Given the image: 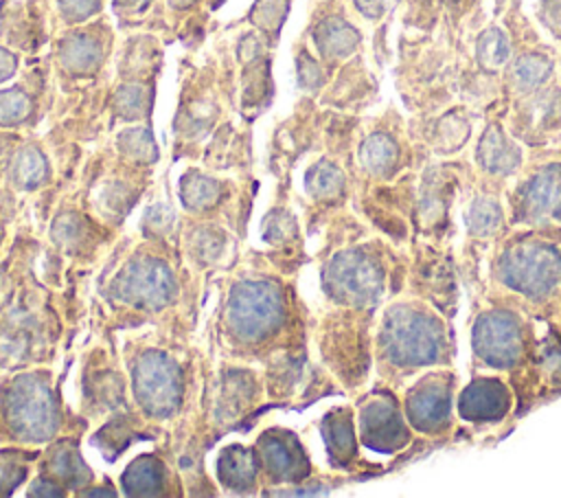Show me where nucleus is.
I'll use <instances>...</instances> for the list:
<instances>
[{"instance_id":"obj_3","label":"nucleus","mask_w":561,"mask_h":498,"mask_svg":"<svg viewBox=\"0 0 561 498\" xmlns=\"http://www.w3.org/2000/svg\"><path fill=\"white\" fill-rule=\"evenodd\" d=\"M473 344L489 366H513L524 351L522 325L513 314H486L476 325Z\"/></svg>"},{"instance_id":"obj_10","label":"nucleus","mask_w":561,"mask_h":498,"mask_svg":"<svg viewBox=\"0 0 561 498\" xmlns=\"http://www.w3.org/2000/svg\"><path fill=\"white\" fill-rule=\"evenodd\" d=\"M480 158L489 169H497L500 165L504 169H511L515 162V151L511 149V145H506L497 129H491L480 147Z\"/></svg>"},{"instance_id":"obj_16","label":"nucleus","mask_w":561,"mask_h":498,"mask_svg":"<svg viewBox=\"0 0 561 498\" xmlns=\"http://www.w3.org/2000/svg\"><path fill=\"white\" fill-rule=\"evenodd\" d=\"M149 4V0H114V7L121 11H140Z\"/></svg>"},{"instance_id":"obj_2","label":"nucleus","mask_w":561,"mask_h":498,"mask_svg":"<svg viewBox=\"0 0 561 498\" xmlns=\"http://www.w3.org/2000/svg\"><path fill=\"white\" fill-rule=\"evenodd\" d=\"M500 279L528 296H546L561 287V254L550 246H526V250H513L511 261H500Z\"/></svg>"},{"instance_id":"obj_4","label":"nucleus","mask_w":561,"mask_h":498,"mask_svg":"<svg viewBox=\"0 0 561 498\" xmlns=\"http://www.w3.org/2000/svg\"><path fill=\"white\" fill-rule=\"evenodd\" d=\"M405 410L414 428L425 432H436L449 423L451 410V384L440 375H430L421 380L405 399Z\"/></svg>"},{"instance_id":"obj_15","label":"nucleus","mask_w":561,"mask_h":498,"mask_svg":"<svg viewBox=\"0 0 561 498\" xmlns=\"http://www.w3.org/2000/svg\"><path fill=\"white\" fill-rule=\"evenodd\" d=\"M13 68H15V59L7 50L0 48V81L7 79L13 72Z\"/></svg>"},{"instance_id":"obj_6","label":"nucleus","mask_w":561,"mask_h":498,"mask_svg":"<svg viewBox=\"0 0 561 498\" xmlns=\"http://www.w3.org/2000/svg\"><path fill=\"white\" fill-rule=\"evenodd\" d=\"M511 406V393L500 380H476L471 382L460 399H458V412L467 421H500Z\"/></svg>"},{"instance_id":"obj_17","label":"nucleus","mask_w":561,"mask_h":498,"mask_svg":"<svg viewBox=\"0 0 561 498\" xmlns=\"http://www.w3.org/2000/svg\"><path fill=\"white\" fill-rule=\"evenodd\" d=\"M173 4H178V7H184V4H191L193 0H171Z\"/></svg>"},{"instance_id":"obj_13","label":"nucleus","mask_w":561,"mask_h":498,"mask_svg":"<svg viewBox=\"0 0 561 498\" xmlns=\"http://www.w3.org/2000/svg\"><path fill=\"white\" fill-rule=\"evenodd\" d=\"M59 7L68 20H83L99 9V0H59Z\"/></svg>"},{"instance_id":"obj_14","label":"nucleus","mask_w":561,"mask_h":498,"mask_svg":"<svg viewBox=\"0 0 561 498\" xmlns=\"http://www.w3.org/2000/svg\"><path fill=\"white\" fill-rule=\"evenodd\" d=\"M355 2L370 18H375V15H379L383 11V0H355Z\"/></svg>"},{"instance_id":"obj_11","label":"nucleus","mask_w":561,"mask_h":498,"mask_svg":"<svg viewBox=\"0 0 561 498\" xmlns=\"http://www.w3.org/2000/svg\"><path fill=\"white\" fill-rule=\"evenodd\" d=\"M362 156H364V162L370 165L373 169H386L394 162L397 147L388 136L375 134L373 138L366 140V145L362 149Z\"/></svg>"},{"instance_id":"obj_8","label":"nucleus","mask_w":561,"mask_h":498,"mask_svg":"<svg viewBox=\"0 0 561 498\" xmlns=\"http://www.w3.org/2000/svg\"><path fill=\"white\" fill-rule=\"evenodd\" d=\"M316 42L327 55H346L357 42V33L342 20H327L316 31Z\"/></svg>"},{"instance_id":"obj_7","label":"nucleus","mask_w":561,"mask_h":498,"mask_svg":"<svg viewBox=\"0 0 561 498\" xmlns=\"http://www.w3.org/2000/svg\"><path fill=\"white\" fill-rule=\"evenodd\" d=\"M362 428L366 445L381 452L401 448L408 441L405 423L392 401H373L362 415Z\"/></svg>"},{"instance_id":"obj_9","label":"nucleus","mask_w":561,"mask_h":498,"mask_svg":"<svg viewBox=\"0 0 561 498\" xmlns=\"http://www.w3.org/2000/svg\"><path fill=\"white\" fill-rule=\"evenodd\" d=\"M61 59L75 72H88L99 64V46L88 37H70L61 44Z\"/></svg>"},{"instance_id":"obj_1","label":"nucleus","mask_w":561,"mask_h":498,"mask_svg":"<svg viewBox=\"0 0 561 498\" xmlns=\"http://www.w3.org/2000/svg\"><path fill=\"white\" fill-rule=\"evenodd\" d=\"M383 349L397 366H427L445 351L440 320L416 305H399L383 325Z\"/></svg>"},{"instance_id":"obj_5","label":"nucleus","mask_w":561,"mask_h":498,"mask_svg":"<svg viewBox=\"0 0 561 498\" xmlns=\"http://www.w3.org/2000/svg\"><path fill=\"white\" fill-rule=\"evenodd\" d=\"M524 219L543 222L548 217L561 219V165H548L526 180L515 206Z\"/></svg>"},{"instance_id":"obj_12","label":"nucleus","mask_w":561,"mask_h":498,"mask_svg":"<svg viewBox=\"0 0 561 498\" xmlns=\"http://www.w3.org/2000/svg\"><path fill=\"white\" fill-rule=\"evenodd\" d=\"M28 112V99L20 90L0 92V123H15Z\"/></svg>"}]
</instances>
